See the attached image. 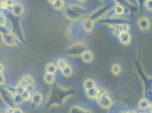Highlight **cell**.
I'll return each mask as SVG.
<instances>
[{
	"label": "cell",
	"instance_id": "obj_35",
	"mask_svg": "<svg viewBox=\"0 0 152 113\" xmlns=\"http://www.w3.org/2000/svg\"><path fill=\"white\" fill-rule=\"evenodd\" d=\"M149 1H152V0H149Z\"/></svg>",
	"mask_w": 152,
	"mask_h": 113
},
{
	"label": "cell",
	"instance_id": "obj_15",
	"mask_svg": "<svg viewBox=\"0 0 152 113\" xmlns=\"http://www.w3.org/2000/svg\"><path fill=\"white\" fill-rule=\"evenodd\" d=\"M45 70L47 73L54 74L56 72V67L52 63H48L46 66Z\"/></svg>",
	"mask_w": 152,
	"mask_h": 113
},
{
	"label": "cell",
	"instance_id": "obj_21",
	"mask_svg": "<svg viewBox=\"0 0 152 113\" xmlns=\"http://www.w3.org/2000/svg\"><path fill=\"white\" fill-rule=\"evenodd\" d=\"M111 71L114 74L118 75L121 71V67L120 65H119L118 64H115L113 66V67L111 68Z\"/></svg>",
	"mask_w": 152,
	"mask_h": 113
},
{
	"label": "cell",
	"instance_id": "obj_30",
	"mask_svg": "<svg viewBox=\"0 0 152 113\" xmlns=\"http://www.w3.org/2000/svg\"><path fill=\"white\" fill-rule=\"evenodd\" d=\"M5 67L4 64L0 63V73H2L5 71Z\"/></svg>",
	"mask_w": 152,
	"mask_h": 113
},
{
	"label": "cell",
	"instance_id": "obj_32",
	"mask_svg": "<svg viewBox=\"0 0 152 113\" xmlns=\"http://www.w3.org/2000/svg\"><path fill=\"white\" fill-rule=\"evenodd\" d=\"M50 4H52L55 1V0H47Z\"/></svg>",
	"mask_w": 152,
	"mask_h": 113
},
{
	"label": "cell",
	"instance_id": "obj_10",
	"mask_svg": "<svg viewBox=\"0 0 152 113\" xmlns=\"http://www.w3.org/2000/svg\"><path fill=\"white\" fill-rule=\"evenodd\" d=\"M93 54L90 51H85L82 54L83 60L85 62H90L93 60Z\"/></svg>",
	"mask_w": 152,
	"mask_h": 113
},
{
	"label": "cell",
	"instance_id": "obj_26",
	"mask_svg": "<svg viewBox=\"0 0 152 113\" xmlns=\"http://www.w3.org/2000/svg\"><path fill=\"white\" fill-rule=\"evenodd\" d=\"M20 95H21V96H22V97L23 101L28 100L30 99V97H31L30 93L28 92H27V91H25L24 92H23L20 94Z\"/></svg>",
	"mask_w": 152,
	"mask_h": 113
},
{
	"label": "cell",
	"instance_id": "obj_8",
	"mask_svg": "<svg viewBox=\"0 0 152 113\" xmlns=\"http://www.w3.org/2000/svg\"><path fill=\"white\" fill-rule=\"evenodd\" d=\"M33 82H34V80H33V78H32L31 76L30 75H26L24 76L22 79L20 80V83L19 84L22 85L23 86L26 87V85H28V84H33Z\"/></svg>",
	"mask_w": 152,
	"mask_h": 113
},
{
	"label": "cell",
	"instance_id": "obj_33",
	"mask_svg": "<svg viewBox=\"0 0 152 113\" xmlns=\"http://www.w3.org/2000/svg\"><path fill=\"white\" fill-rule=\"evenodd\" d=\"M88 0H78V1H79L80 2H86Z\"/></svg>",
	"mask_w": 152,
	"mask_h": 113
},
{
	"label": "cell",
	"instance_id": "obj_6",
	"mask_svg": "<svg viewBox=\"0 0 152 113\" xmlns=\"http://www.w3.org/2000/svg\"><path fill=\"white\" fill-rule=\"evenodd\" d=\"M99 91L96 87L91 88L88 90H86V94L88 97L90 99H96L98 96Z\"/></svg>",
	"mask_w": 152,
	"mask_h": 113
},
{
	"label": "cell",
	"instance_id": "obj_23",
	"mask_svg": "<svg viewBox=\"0 0 152 113\" xmlns=\"http://www.w3.org/2000/svg\"><path fill=\"white\" fill-rule=\"evenodd\" d=\"M14 101L16 104H20L22 102H23L24 101L23 100L20 94L16 93L14 96Z\"/></svg>",
	"mask_w": 152,
	"mask_h": 113
},
{
	"label": "cell",
	"instance_id": "obj_17",
	"mask_svg": "<svg viewBox=\"0 0 152 113\" xmlns=\"http://www.w3.org/2000/svg\"><path fill=\"white\" fill-rule=\"evenodd\" d=\"M93 22L90 20H86L83 22V28L86 31H91L93 28Z\"/></svg>",
	"mask_w": 152,
	"mask_h": 113
},
{
	"label": "cell",
	"instance_id": "obj_13",
	"mask_svg": "<svg viewBox=\"0 0 152 113\" xmlns=\"http://www.w3.org/2000/svg\"><path fill=\"white\" fill-rule=\"evenodd\" d=\"M83 87L85 90L95 87V83L91 79H86L83 83Z\"/></svg>",
	"mask_w": 152,
	"mask_h": 113
},
{
	"label": "cell",
	"instance_id": "obj_9",
	"mask_svg": "<svg viewBox=\"0 0 152 113\" xmlns=\"http://www.w3.org/2000/svg\"><path fill=\"white\" fill-rule=\"evenodd\" d=\"M139 25L141 29L142 30H147L150 26V22L148 18L143 17L139 19Z\"/></svg>",
	"mask_w": 152,
	"mask_h": 113
},
{
	"label": "cell",
	"instance_id": "obj_27",
	"mask_svg": "<svg viewBox=\"0 0 152 113\" xmlns=\"http://www.w3.org/2000/svg\"><path fill=\"white\" fill-rule=\"evenodd\" d=\"M34 88H35V86H34V84L33 83V84H28V85H26V87H25V89L26 91L31 93V92L34 91Z\"/></svg>",
	"mask_w": 152,
	"mask_h": 113
},
{
	"label": "cell",
	"instance_id": "obj_11",
	"mask_svg": "<svg viewBox=\"0 0 152 113\" xmlns=\"http://www.w3.org/2000/svg\"><path fill=\"white\" fill-rule=\"evenodd\" d=\"M150 106H151V104L146 99H142L140 101L139 103V107L140 110H146Z\"/></svg>",
	"mask_w": 152,
	"mask_h": 113
},
{
	"label": "cell",
	"instance_id": "obj_1",
	"mask_svg": "<svg viewBox=\"0 0 152 113\" xmlns=\"http://www.w3.org/2000/svg\"><path fill=\"white\" fill-rule=\"evenodd\" d=\"M86 12V9L84 7L77 4H72L68 5L65 11L66 16L72 19L82 17Z\"/></svg>",
	"mask_w": 152,
	"mask_h": 113
},
{
	"label": "cell",
	"instance_id": "obj_7",
	"mask_svg": "<svg viewBox=\"0 0 152 113\" xmlns=\"http://www.w3.org/2000/svg\"><path fill=\"white\" fill-rule=\"evenodd\" d=\"M69 113H93L90 110L79 106H73L70 109Z\"/></svg>",
	"mask_w": 152,
	"mask_h": 113
},
{
	"label": "cell",
	"instance_id": "obj_25",
	"mask_svg": "<svg viewBox=\"0 0 152 113\" xmlns=\"http://www.w3.org/2000/svg\"><path fill=\"white\" fill-rule=\"evenodd\" d=\"M115 13H116L118 15H121L124 13V7L121 5H117L114 9Z\"/></svg>",
	"mask_w": 152,
	"mask_h": 113
},
{
	"label": "cell",
	"instance_id": "obj_29",
	"mask_svg": "<svg viewBox=\"0 0 152 113\" xmlns=\"http://www.w3.org/2000/svg\"><path fill=\"white\" fill-rule=\"evenodd\" d=\"M5 83V78L2 73H0V85H4Z\"/></svg>",
	"mask_w": 152,
	"mask_h": 113
},
{
	"label": "cell",
	"instance_id": "obj_14",
	"mask_svg": "<svg viewBox=\"0 0 152 113\" xmlns=\"http://www.w3.org/2000/svg\"><path fill=\"white\" fill-rule=\"evenodd\" d=\"M61 70L62 74L65 77H69L72 74V68L69 64H67Z\"/></svg>",
	"mask_w": 152,
	"mask_h": 113
},
{
	"label": "cell",
	"instance_id": "obj_2",
	"mask_svg": "<svg viewBox=\"0 0 152 113\" xmlns=\"http://www.w3.org/2000/svg\"><path fill=\"white\" fill-rule=\"evenodd\" d=\"M96 100L100 106L104 109H110L113 106V102L111 99L110 98L107 93L105 92L99 91V93Z\"/></svg>",
	"mask_w": 152,
	"mask_h": 113
},
{
	"label": "cell",
	"instance_id": "obj_12",
	"mask_svg": "<svg viewBox=\"0 0 152 113\" xmlns=\"http://www.w3.org/2000/svg\"><path fill=\"white\" fill-rule=\"evenodd\" d=\"M54 9L57 10H61L65 7L64 0H55V1L52 4Z\"/></svg>",
	"mask_w": 152,
	"mask_h": 113
},
{
	"label": "cell",
	"instance_id": "obj_28",
	"mask_svg": "<svg viewBox=\"0 0 152 113\" xmlns=\"http://www.w3.org/2000/svg\"><path fill=\"white\" fill-rule=\"evenodd\" d=\"M146 8L149 11H152V1L148 0L147 2H146Z\"/></svg>",
	"mask_w": 152,
	"mask_h": 113
},
{
	"label": "cell",
	"instance_id": "obj_31",
	"mask_svg": "<svg viewBox=\"0 0 152 113\" xmlns=\"http://www.w3.org/2000/svg\"><path fill=\"white\" fill-rule=\"evenodd\" d=\"M13 113H23L22 112V111L19 109H16L14 110V111L13 112Z\"/></svg>",
	"mask_w": 152,
	"mask_h": 113
},
{
	"label": "cell",
	"instance_id": "obj_4",
	"mask_svg": "<svg viewBox=\"0 0 152 113\" xmlns=\"http://www.w3.org/2000/svg\"><path fill=\"white\" fill-rule=\"evenodd\" d=\"M2 40L8 46H13L15 44V39L10 33H4L2 35Z\"/></svg>",
	"mask_w": 152,
	"mask_h": 113
},
{
	"label": "cell",
	"instance_id": "obj_36",
	"mask_svg": "<svg viewBox=\"0 0 152 113\" xmlns=\"http://www.w3.org/2000/svg\"></svg>",
	"mask_w": 152,
	"mask_h": 113
},
{
	"label": "cell",
	"instance_id": "obj_19",
	"mask_svg": "<svg viewBox=\"0 0 152 113\" xmlns=\"http://www.w3.org/2000/svg\"><path fill=\"white\" fill-rule=\"evenodd\" d=\"M44 79H45V83H47L48 84H52L55 81V76L54 74L47 73L44 76Z\"/></svg>",
	"mask_w": 152,
	"mask_h": 113
},
{
	"label": "cell",
	"instance_id": "obj_24",
	"mask_svg": "<svg viewBox=\"0 0 152 113\" xmlns=\"http://www.w3.org/2000/svg\"><path fill=\"white\" fill-rule=\"evenodd\" d=\"M68 64L66 63V62L63 59H59L57 62V67L60 70L63 69L65 66H66Z\"/></svg>",
	"mask_w": 152,
	"mask_h": 113
},
{
	"label": "cell",
	"instance_id": "obj_34",
	"mask_svg": "<svg viewBox=\"0 0 152 113\" xmlns=\"http://www.w3.org/2000/svg\"><path fill=\"white\" fill-rule=\"evenodd\" d=\"M147 113V112H145V113Z\"/></svg>",
	"mask_w": 152,
	"mask_h": 113
},
{
	"label": "cell",
	"instance_id": "obj_20",
	"mask_svg": "<svg viewBox=\"0 0 152 113\" xmlns=\"http://www.w3.org/2000/svg\"><path fill=\"white\" fill-rule=\"evenodd\" d=\"M106 8L107 7L102 8L101 9H99L96 12L93 13V15H91L90 17V19H91L90 20H91L92 19H96V18H98L99 17H100V15H101L102 14L104 13V11L105 10V9H106Z\"/></svg>",
	"mask_w": 152,
	"mask_h": 113
},
{
	"label": "cell",
	"instance_id": "obj_37",
	"mask_svg": "<svg viewBox=\"0 0 152 113\" xmlns=\"http://www.w3.org/2000/svg\"></svg>",
	"mask_w": 152,
	"mask_h": 113
},
{
	"label": "cell",
	"instance_id": "obj_16",
	"mask_svg": "<svg viewBox=\"0 0 152 113\" xmlns=\"http://www.w3.org/2000/svg\"><path fill=\"white\" fill-rule=\"evenodd\" d=\"M128 29H129V27L127 25L120 24V25H116L115 26V30L119 32V33L123 32H127L129 30Z\"/></svg>",
	"mask_w": 152,
	"mask_h": 113
},
{
	"label": "cell",
	"instance_id": "obj_5",
	"mask_svg": "<svg viewBox=\"0 0 152 113\" xmlns=\"http://www.w3.org/2000/svg\"><path fill=\"white\" fill-rule=\"evenodd\" d=\"M119 40L122 44H128L131 41L130 35L127 32H121L119 35Z\"/></svg>",
	"mask_w": 152,
	"mask_h": 113
},
{
	"label": "cell",
	"instance_id": "obj_18",
	"mask_svg": "<svg viewBox=\"0 0 152 113\" xmlns=\"http://www.w3.org/2000/svg\"><path fill=\"white\" fill-rule=\"evenodd\" d=\"M32 101L36 104H40L43 100V96L40 93H35L33 95L32 97Z\"/></svg>",
	"mask_w": 152,
	"mask_h": 113
},
{
	"label": "cell",
	"instance_id": "obj_3",
	"mask_svg": "<svg viewBox=\"0 0 152 113\" xmlns=\"http://www.w3.org/2000/svg\"><path fill=\"white\" fill-rule=\"evenodd\" d=\"M11 12L14 15L19 17L25 12V7L21 3L16 2L11 9Z\"/></svg>",
	"mask_w": 152,
	"mask_h": 113
},
{
	"label": "cell",
	"instance_id": "obj_22",
	"mask_svg": "<svg viewBox=\"0 0 152 113\" xmlns=\"http://www.w3.org/2000/svg\"><path fill=\"white\" fill-rule=\"evenodd\" d=\"M7 25V18L6 17L0 12V27H4Z\"/></svg>",
	"mask_w": 152,
	"mask_h": 113
}]
</instances>
